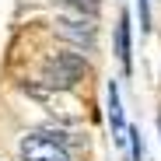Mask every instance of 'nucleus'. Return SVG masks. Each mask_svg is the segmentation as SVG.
I'll use <instances>...</instances> for the list:
<instances>
[{
  "mask_svg": "<svg viewBox=\"0 0 161 161\" xmlns=\"http://www.w3.org/2000/svg\"><path fill=\"white\" fill-rule=\"evenodd\" d=\"M21 158L25 161H70V151L53 140L49 133H28L21 140Z\"/></svg>",
  "mask_w": 161,
  "mask_h": 161,
  "instance_id": "nucleus-2",
  "label": "nucleus"
},
{
  "mask_svg": "<svg viewBox=\"0 0 161 161\" xmlns=\"http://www.w3.org/2000/svg\"><path fill=\"white\" fill-rule=\"evenodd\" d=\"M140 28H151V11H147V0H140Z\"/></svg>",
  "mask_w": 161,
  "mask_h": 161,
  "instance_id": "nucleus-7",
  "label": "nucleus"
},
{
  "mask_svg": "<svg viewBox=\"0 0 161 161\" xmlns=\"http://www.w3.org/2000/svg\"><path fill=\"white\" fill-rule=\"evenodd\" d=\"M56 32L63 39H74V42H91V25H84V21H60Z\"/></svg>",
  "mask_w": 161,
  "mask_h": 161,
  "instance_id": "nucleus-5",
  "label": "nucleus"
},
{
  "mask_svg": "<svg viewBox=\"0 0 161 161\" xmlns=\"http://www.w3.org/2000/svg\"><path fill=\"white\" fill-rule=\"evenodd\" d=\"M84 74H88V63L80 60L77 53H53V56L42 63V80L49 88H60V91L74 88Z\"/></svg>",
  "mask_w": 161,
  "mask_h": 161,
  "instance_id": "nucleus-1",
  "label": "nucleus"
},
{
  "mask_svg": "<svg viewBox=\"0 0 161 161\" xmlns=\"http://www.w3.org/2000/svg\"><path fill=\"white\" fill-rule=\"evenodd\" d=\"M116 56H119L123 70H130V14H123L116 25Z\"/></svg>",
  "mask_w": 161,
  "mask_h": 161,
  "instance_id": "nucleus-4",
  "label": "nucleus"
},
{
  "mask_svg": "<svg viewBox=\"0 0 161 161\" xmlns=\"http://www.w3.org/2000/svg\"><path fill=\"white\" fill-rule=\"evenodd\" d=\"M109 123H112L116 140L123 144L126 140V116H123V102H119V84L116 80H109Z\"/></svg>",
  "mask_w": 161,
  "mask_h": 161,
  "instance_id": "nucleus-3",
  "label": "nucleus"
},
{
  "mask_svg": "<svg viewBox=\"0 0 161 161\" xmlns=\"http://www.w3.org/2000/svg\"><path fill=\"white\" fill-rule=\"evenodd\" d=\"M126 137L133 140V158H137V161H144V137H140V130L126 126Z\"/></svg>",
  "mask_w": 161,
  "mask_h": 161,
  "instance_id": "nucleus-6",
  "label": "nucleus"
}]
</instances>
